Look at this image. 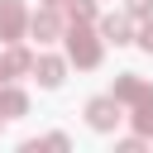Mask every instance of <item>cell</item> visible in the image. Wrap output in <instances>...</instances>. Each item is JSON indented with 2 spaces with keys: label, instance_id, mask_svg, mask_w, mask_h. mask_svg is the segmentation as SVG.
Returning <instances> with one entry per match:
<instances>
[{
  "label": "cell",
  "instance_id": "cell-1",
  "mask_svg": "<svg viewBox=\"0 0 153 153\" xmlns=\"http://www.w3.org/2000/svg\"><path fill=\"white\" fill-rule=\"evenodd\" d=\"M67 48H72V57H76V62H81V67H96V62H100V43H96V38H91V33H86V29H76V33H72V43H67Z\"/></svg>",
  "mask_w": 153,
  "mask_h": 153
},
{
  "label": "cell",
  "instance_id": "cell-2",
  "mask_svg": "<svg viewBox=\"0 0 153 153\" xmlns=\"http://www.w3.org/2000/svg\"><path fill=\"white\" fill-rule=\"evenodd\" d=\"M86 115H91V124H96V129H110V124L120 120V100H115V96H100V100H91V105H86Z\"/></svg>",
  "mask_w": 153,
  "mask_h": 153
},
{
  "label": "cell",
  "instance_id": "cell-3",
  "mask_svg": "<svg viewBox=\"0 0 153 153\" xmlns=\"http://www.w3.org/2000/svg\"><path fill=\"white\" fill-rule=\"evenodd\" d=\"M19 24H24V10H19L14 0H0V33H5V38H14V33H19Z\"/></svg>",
  "mask_w": 153,
  "mask_h": 153
},
{
  "label": "cell",
  "instance_id": "cell-4",
  "mask_svg": "<svg viewBox=\"0 0 153 153\" xmlns=\"http://www.w3.org/2000/svg\"><path fill=\"white\" fill-rule=\"evenodd\" d=\"M33 72H38L43 86H57L62 81V57H43V62H33Z\"/></svg>",
  "mask_w": 153,
  "mask_h": 153
},
{
  "label": "cell",
  "instance_id": "cell-5",
  "mask_svg": "<svg viewBox=\"0 0 153 153\" xmlns=\"http://www.w3.org/2000/svg\"><path fill=\"white\" fill-rule=\"evenodd\" d=\"M33 33H43V38H57V14H33Z\"/></svg>",
  "mask_w": 153,
  "mask_h": 153
},
{
  "label": "cell",
  "instance_id": "cell-6",
  "mask_svg": "<svg viewBox=\"0 0 153 153\" xmlns=\"http://www.w3.org/2000/svg\"><path fill=\"white\" fill-rule=\"evenodd\" d=\"M105 33H110L115 43H124V33H129V19H124V14H110V19H105Z\"/></svg>",
  "mask_w": 153,
  "mask_h": 153
},
{
  "label": "cell",
  "instance_id": "cell-7",
  "mask_svg": "<svg viewBox=\"0 0 153 153\" xmlns=\"http://www.w3.org/2000/svg\"><path fill=\"white\" fill-rule=\"evenodd\" d=\"M91 14H96L91 0H72V19H91Z\"/></svg>",
  "mask_w": 153,
  "mask_h": 153
},
{
  "label": "cell",
  "instance_id": "cell-8",
  "mask_svg": "<svg viewBox=\"0 0 153 153\" xmlns=\"http://www.w3.org/2000/svg\"><path fill=\"white\" fill-rule=\"evenodd\" d=\"M153 10V0H129V14H148Z\"/></svg>",
  "mask_w": 153,
  "mask_h": 153
},
{
  "label": "cell",
  "instance_id": "cell-9",
  "mask_svg": "<svg viewBox=\"0 0 153 153\" xmlns=\"http://www.w3.org/2000/svg\"><path fill=\"white\" fill-rule=\"evenodd\" d=\"M139 43H143V48L153 53V24H143V33H139Z\"/></svg>",
  "mask_w": 153,
  "mask_h": 153
},
{
  "label": "cell",
  "instance_id": "cell-10",
  "mask_svg": "<svg viewBox=\"0 0 153 153\" xmlns=\"http://www.w3.org/2000/svg\"><path fill=\"white\" fill-rule=\"evenodd\" d=\"M5 76H10V67H5V62H0V86H5Z\"/></svg>",
  "mask_w": 153,
  "mask_h": 153
}]
</instances>
